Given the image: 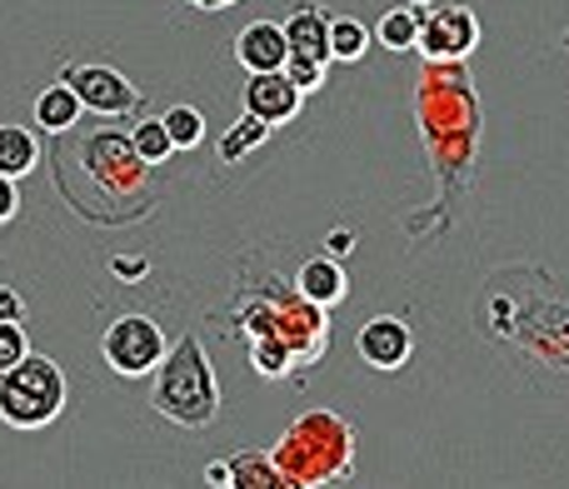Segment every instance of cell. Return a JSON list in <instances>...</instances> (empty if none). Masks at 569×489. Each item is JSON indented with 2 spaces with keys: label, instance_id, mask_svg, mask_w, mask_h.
I'll return each instance as SVG.
<instances>
[{
  "label": "cell",
  "instance_id": "cell-1",
  "mask_svg": "<svg viewBox=\"0 0 569 489\" xmlns=\"http://www.w3.org/2000/svg\"><path fill=\"white\" fill-rule=\"evenodd\" d=\"M415 126H420L425 166L435 176V200L405 216V236L430 244L460 226V206L475 190L485 146V106L475 90V70L465 60H420L415 76Z\"/></svg>",
  "mask_w": 569,
  "mask_h": 489
},
{
  "label": "cell",
  "instance_id": "cell-2",
  "mask_svg": "<svg viewBox=\"0 0 569 489\" xmlns=\"http://www.w3.org/2000/svg\"><path fill=\"white\" fill-rule=\"evenodd\" d=\"M470 320L525 380L569 385V280L515 265L475 290Z\"/></svg>",
  "mask_w": 569,
  "mask_h": 489
},
{
  "label": "cell",
  "instance_id": "cell-3",
  "mask_svg": "<svg viewBox=\"0 0 569 489\" xmlns=\"http://www.w3.org/2000/svg\"><path fill=\"white\" fill-rule=\"evenodd\" d=\"M50 170H56V190L90 226H130V220L150 216L160 206L150 166L130 146V130L90 126L70 146L60 136Z\"/></svg>",
  "mask_w": 569,
  "mask_h": 489
},
{
  "label": "cell",
  "instance_id": "cell-4",
  "mask_svg": "<svg viewBox=\"0 0 569 489\" xmlns=\"http://www.w3.org/2000/svg\"><path fill=\"white\" fill-rule=\"evenodd\" d=\"M240 345H280L295 360V375L325 360L330 350V310L295 290V275L276 265H240L226 320Z\"/></svg>",
  "mask_w": 569,
  "mask_h": 489
},
{
  "label": "cell",
  "instance_id": "cell-5",
  "mask_svg": "<svg viewBox=\"0 0 569 489\" xmlns=\"http://www.w3.org/2000/svg\"><path fill=\"white\" fill-rule=\"evenodd\" d=\"M284 489H330L355 475V420L335 410H305L270 450Z\"/></svg>",
  "mask_w": 569,
  "mask_h": 489
},
{
  "label": "cell",
  "instance_id": "cell-6",
  "mask_svg": "<svg viewBox=\"0 0 569 489\" xmlns=\"http://www.w3.org/2000/svg\"><path fill=\"white\" fill-rule=\"evenodd\" d=\"M150 410L160 420L180 425V430H210L226 410V395H220L216 365H210L206 345L196 335H180L166 345L160 365L150 370Z\"/></svg>",
  "mask_w": 569,
  "mask_h": 489
},
{
  "label": "cell",
  "instance_id": "cell-7",
  "mask_svg": "<svg viewBox=\"0 0 569 489\" xmlns=\"http://www.w3.org/2000/svg\"><path fill=\"white\" fill-rule=\"evenodd\" d=\"M70 380L50 355L30 350L10 370H0V425L10 430H46L66 415Z\"/></svg>",
  "mask_w": 569,
  "mask_h": 489
},
{
  "label": "cell",
  "instance_id": "cell-8",
  "mask_svg": "<svg viewBox=\"0 0 569 489\" xmlns=\"http://www.w3.org/2000/svg\"><path fill=\"white\" fill-rule=\"evenodd\" d=\"M166 330H160L150 315H120V320L106 325V335H100V360H106L110 375H120V380H150V370L160 365V355H166Z\"/></svg>",
  "mask_w": 569,
  "mask_h": 489
},
{
  "label": "cell",
  "instance_id": "cell-9",
  "mask_svg": "<svg viewBox=\"0 0 569 489\" xmlns=\"http://www.w3.org/2000/svg\"><path fill=\"white\" fill-rule=\"evenodd\" d=\"M60 80L80 96V106L100 120H120V116H136L146 106L136 80H126L116 66H80V60H66L60 66Z\"/></svg>",
  "mask_w": 569,
  "mask_h": 489
},
{
  "label": "cell",
  "instance_id": "cell-10",
  "mask_svg": "<svg viewBox=\"0 0 569 489\" xmlns=\"http://www.w3.org/2000/svg\"><path fill=\"white\" fill-rule=\"evenodd\" d=\"M480 50V16L470 6H430L420 10V60H470Z\"/></svg>",
  "mask_w": 569,
  "mask_h": 489
},
{
  "label": "cell",
  "instance_id": "cell-11",
  "mask_svg": "<svg viewBox=\"0 0 569 489\" xmlns=\"http://www.w3.org/2000/svg\"><path fill=\"white\" fill-rule=\"evenodd\" d=\"M355 350H360V360L370 365V370H380V375L400 370V365L410 360V350H415L410 320H405V315H375V320L360 325Z\"/></svg>",
  "mask_w": 569,
  "mask_h": 489
},
{
  "label": "cell",
  "instance_id": "cell-12",
  "mask_svg": "<svg viewBox=\"0 0 569 489\" xmlns=\"http://www.w3.org/2000/svg\"><path fill=\"white\" fill-rule=\"evenodd\" d=\"M305 96L295 90V80L284 76V70H256V76L246 80V110L250 116H260L266 126H290L295 116H300Z\"/></svg>",
  "mask_w": 569,
  "mask_h": 489
},
{
  "label": "cell",
  "instance_id": "cell-13",
  "mask_svg": "<svg viewBox=\"0 0 569 489\" xmlns=\"http://www.w3.org/2000/svg\"><path fill=\"white\" fill-rule=\"evenodd\" d=\"M284 46L295 60H330V10L315 0H295V10L280 20Z\"/></svg>",
  "mask_w": 569,
  "mask_h": 489
},
{
  "label": "cell",
  "instance_id": "cell-14",
  "mask_svg": "<svg viewBox=\"0 0 569 489\" xmlns=\"http://www.w3.org/2000/svg\"><path fill=\"white\" fill-rule=\"evenodd\" d=\"M295 290H300L305 300L335 310V305L350 295V270H345L340 255H305V260L295 265Z\"/></svg>",
  "mask_w": 569,
  "mask_h": 489
},
{
  "label": "cell",
  "instance_id": "cell-15",
  "mask_svg": "<svg viewBox=\"0 0 569 489\" xmlns=\"http://www.w3.org/2000/svg\"><path fill=\"white\" fill-rule=\"evenodd\" d=\"M284 60H290V46H284L280 20H250V26L236 30V66H246V76L280 70Z\"/></svg>",
  "mask_w": 569,
  "mask_h": 489
},
{
  "label": "cell",
  "instance_id": "cell-16",
  "mask_svg": "<svg viewBox=\"0 0 569 489\" xmlns=\"http://www.w3.org/2000/svg\"><path fill=\"white\" fill-rule=\"evenodd\" d=\"M80 116H86V106H80V96L66 86V80H56V86H46L36 96V126L46 130V136H66V130H76Z\"/></svg>",
  "mask_w": 569,
  "mask_h": 489
},
{
  "label": "cell",
  "instance_id": "cell-17",
  "mask_svg": "<svg viewBox=\"0 0 569 489\" xmlns=\"http://www.w3.org/2000/svg\"><path fill=\"white\" fill-rule=\"evenodd\" d=\"M270 136H276V126H266L260 116H250L246 110V116H240L236 126L216 140V160L220 166H240V160H250L260 146H270Z\"/></svg>",
  "mask_w": 569,
  "mask_h": 489
},
{
  "label": "cell",
  "instance_id": "cell-18",
  "mask_svg": "<svg viewBox=\"0 0 569 489\" xmlns=\"http://www.w3.org/2000/svg\"><path fill=\"white\" fill-rule=\"evenodd\" d=\"M40 156H46V146H40L36 130H26V126H0V176L26 180L30 170L40 166Z\"/></svg>",
  "mask_w": 569,
  "mask_h": 489
},
{
  "label": "cell",
  "instance_id": "cell-19",
  "mask_svg": "<svg viewBox=\"0 0 569 489\" xmlns=\"http://www.w3.org/2000/svg\"><path fill=\"white\" fill-rule=\"evenodd\" d=\"M370 36L380 40V46L390 50V56H410L415 40H420V10H410V6H390L380 20H375Z\"/></svg>",
  "mask_w": 569,
  "mask_h": 489
},
{
  "label": "cell",
  "instance_id": "cell-20",
  "mask_svg": "<svg viewBox=\"0 0 569 489\" xmlns=\"http://www.w3.org/2000/svg\"><path fill=\"white\" fill-rule=\"evenodd\" d=\"M230 460V489H284L276 460L266 450H240V455H226Z\"/></svg>",
  "mask_w": 569,
  "mask_h": 489
},
{
  "label": "cell",
  "instance_id": "cell-21",
  "mask_svg": "<svg viewBox=\"0 0 569 489\" xmlns=\"http://www.w3.org/2000/svg\"><path fill=\"white\" fill-rule=\"evenodd\" d=\"M370 26L355 16H330V60H340V66H355V60H365V50H370Z\"/></svg>",
  "mask_w": 569,
  "mask_h": 489
},
{
  "label": "cell",
  "instance_id": "cell-22",
  "mask_svg": "<svg viewBox=\"0 0 569 489\" xmlns=\"http://www.w3.org/2000/svg\"><path fill=\"white\" fill-rule=\"evenodd\" d=\"M130 146H136V156L146 160L150 170H156V166H166V160L176 156V146H170V136H166V120H160V116H140L136 126H130Z\"/></svg>",
  "mask_w": 569,
  "mask_h": 489
},
{
  "label": "cell",
  "instance_id": "cell-23",
  "mask_svg": "<svg viewBox=\"0 0 569 489\" xmlns=\"http://www.w3.org/2000/svg\"><path fill=\"white\" fill-rule=\"evenodd\" d=\"M160 120H166V136H170V146L176 150L206 146V116H200L196 106H170Z\"/></svg>",
  "mask_w": 569,
  "mask_h": 489
},
{
  "label": "cell",
  "instance_id": "cell-24",
  "mask_svg": "<svg viewBox=\"0 0 569 489\" xmlns=\"http://www.w3.org/2000/svg\"><path fill=\"white\" fill-rule=\"evenodd\" d=\"M280 70L295 80V90H300V96H315V90L325 86V76H330V60H295L290 56Z\"/></svg>",
  "mask_w": 569,
  "mask_h": 489
},
{
  "label": "cell",
  "instance_id": "cell-25",
  "mask_svg": "<svg viewBox=\"0 0 569 489\" xmlns=\"http://www.w3.org/2000/svg\"><path fill=\"white\" fill-rule=\"evenodd\" d=\"M26 355H30V335H26V325L0 320V370H10V365L26 360Z\"/></svg>",
  "mask_w": 569,
  "mask_h": 489
},
{
  "label": "cell",
  "instance_id": "cell-26",
  "mask_svg": "<svg viewBox=\"0 0 569 489\" xmlns=\"http://www.w3.org/2000/svg\"><path fill=\"white\" fill-rule=\"evenodd\" d=\"M16 216H20V180L0 176V226H10Z\"/></svg>",
  "mask_w": 569,
  "mask_h": 489
},
{
  "label": "cell",
  "instance_id": "cell-27",
  "mask_svg": "<svg viewBox=\"0 0 569 489\" xmlns=\"http://www.w3.org/2000/svg\"><path fill=\"white\" fill-rule=\"evenodd\" d=\"M110 270H116V280H146L150 265H146V255H116Z\"/></svg>",
  "mask_w": 569,
  "mask_h": 489
},
{
  "label": "cell",
  "instance_id": "cell-28",
  "mask_svg": "<svg viewBox=\"0 0 569 489\" xmlns=\"http://www.w3.org/2000/svg\"><path fill=\"white\" fill-rule=\"evenodd\" d=\"M355 244H360V230H355V226H335L330 236H325V255H350Z\"/></svg>",
  "mask_w": 569,
  "mask_h": 489
},
{
  "label": "cell",
  "instance_id": "cell-29",
  "mask_svg": "<svg viewBox=\"0 0 569 489\" xmlns=\"http://www.w3.org/2000/svg\"><path fill=\"white\" fill-rule=\"evenodd\" d=\"M0 320L26 325V300H20V290H10V285H0Z\"/></svg>",
  "mask_w": 569,
  "mask_h": 489
},
{
  "label": "cell",
  "instance_id": "cell-30",
  "mask_svg": "<svg viewBox=\"0 0 569 489\" xmlns=\"http://www.w3.org/2000/svg\"><path fill=\"white\" fill-rule=\"evenodd\" d=\"M206 485H230V460H226V455L206 465Z\"/></svg>",
  "mask_w": 569,
  "mask_h": 489
},
{
  "label": "cell",
  "instance_id": "cell-31",
  "mask_svg": "<svg viewBox=\"0 0 569 489\" xmlns=\"http://www.w3.org/2000/svg\"><path fill=\"white\" fill-rule=\"evenodd\" d=\"M196 10H230V6H240V0H190Z\"/></svg>",
  "mask_w": 569,
  "mask_h": 489
},
{
  "label": "cell",
  "instance_id": "cell-32",
  "mask_svg": "<svg viewBox=\"0 0 569 489\" xmlns=\"http://www.w3.org/2000/svg\"><path fill=\"white\" fill-rule=\"evenodd\" d=\"M410 10H430V6H440V0H405Z\"/></svg>",
  "mask_w": 569,
  "mask_h": 489
},
{
  "label": "cell",
  "instance_id": "cell-33",
  "mask_svg": "<svg viewBox=\"0 0 569 489\" xmlns=\"http://www.w3.org/2000/svg\"><path fill=\"white\" fill-rule=\"evenodd\" d=\"M565 50H569V30H565Z\"/></svg>",
  "mask_w": 569,
  "mask_h": 489
}]
</instances>
